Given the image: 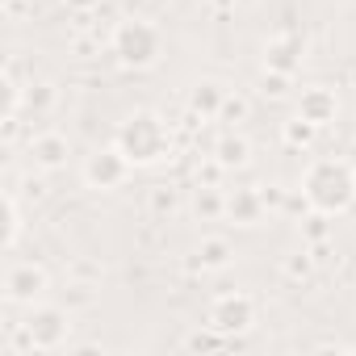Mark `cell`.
Segmentation results:
<instances>
[{"mask_svg":"<svg viewBox=\"0 0 356 356\" xmlns=\"http://www.w3.org/2000/svg\"><path fill=\"white\" fill-rule=\"evenodd\" d=\"M298 193H302L306 210L339 218L356 206V168L339 155H318V159L306 163Z\"/></svg>","mask_w":356,"mask_h":356,"instance_id":"cell-1","label":"cell"},{"mask_svg":"<svg viewBox=\"0 0 356 356\" xmlns=\"http://www.w3.org/2000/svg\"><path fill=\"white\" fill-rule=\"evenodd\" d=\"M113 143L126 151V159L134 168H151V163H163L172 155V130H168V122L155 109L126 113L118 122V130H113Z\"/></svg>","mask_w":356,"mask_h":356,"instance_id":"cell-2","label":"cell"},{"mask_svg":"<svg viewBox=\"0 0 356 356\" xmlns=\"http://www.w3.org/2000/svg\"><path fill=\"white\" fill-rule=\"evenodd\" d=\"M109 51H113V59H118L122 67L147 72V67H155L159 55H163V34H159V26L147 22V17H122V22L113 26V34H109Z\"/></svg>","mask_w":356,"mask_h":356,"instance_id":"cell-3","label":"cell"},{"mask_svg":"<svg viewBox=\"0 0 356 356\" xmlns=\"http://www.w3.org/2000/svg\"><path fill=\"white\" fill-rule=\"evenodd\" d=\"M72 306H55V302H34L26 306V323H22V335L30 348L38 352H59L67 348L72 339Z\"/></svg>","mask_w":356,"mask_h":356,"instance_id":"cell-4","label":"cell"},{"mask_svg":"<svg viewBox=\"0 0 356 356\" xmlns=\"http://www.w3.org/2000/svg\"><path fill=\"white\" fill-rule=\"evenodd\" d=\"M130 176H134V163L126 159V151H122L118 143L88 151L84 163H80V181H84V189H92V193H113V189H122V185L130 181Z\"/></svg>","mask_w":356,"mask_h":356,"instance_id":"cell-5","label":"cell"},{"mask_svg":"<svg viewBox=\"0 0 356 356\" xmlns=\"http://www.w3.org/2000/svg\"><path fill=\"white\" fill-rule=\"evenodd\" d=\"M206 323L210 327H218L222 335H248L252 327H256V302H252V293H243V289H231V293H218L214 302H210V310H206Z\"/></svg>","mask_w":356,"mask_h":356,"instance_id":"cell-6","label":"cell"},{"mask_svg":"<svg viewBox=\"0 0 356 356\" xmlns=\"http://www.w3.org/2000/svg\"><path fill=\"white\" fill-rule=\"evenodd\" d=\"M51 293V273L34 260H22L5 273V302L9 306H34Z\"/></svg>","mask_w":356,"mask_h":356,"instance_id":"cell-7","label":"cell"},{"mask_svg":"<svg viewBox=\"0 0 356 356\" xmlns=\"http://www.w3.org/2000/svg\"><path fill=\"white\" fill-rule=\"evenodd\" d=\"M26 155H30V163H34L38 172H59V168H67L72 138H67V134H59V130H42V134H34V138H30Z\"/></svg>","mask_w":356,"mask_h":356,"instance_id":"cell-8","label":"cell"},{"mask_svg":"<svg viewBox=\"0 0 356 356\" xmlns=\"http://www.w3.org/2000/svg\"><path fill=\"white\" fill-rule=\"evenodd\" d=\"M298 118H306L310 126H331L335 118H339V97H335V88H327V84H310V88H302L298 92Z\"/></svg>","mask_w":356,"mask_h":356,"instance_id":"cell-9","label":"cell"},{"mask_svg":"<svg viewBox=\"0 0 356 356\" xmlns=\"http://www.w3.org/2000/svg\"><path fill=\"white\" fill-rule=\"evenodd\" d=\"M222 105H227V84L222 80H197L193 88H189V113L197 118V122H218V113H222Z\"/></svg>","mask_w":356,"mask_h":356,"instance_id":"cell-10","label":"cell"},{"mask_svg":"<svg viewBox=\"0 0 356 356\" xmlns=\"http://www.w3.org/2000/svg\"><path fill=\"white\" fill-rule=\"evenodd\" d=\"M302 38L298 34H277V38H268L264 42V67L268 72H285V76H293L298 67H302Z\"/></svg>","mask_w":356,"mask_h":356,"instance_id":"cell-11","label":"cell"},{"mask_svg":"<svg viewBox=\"0 0 356 356\" xmlns=\"http://www.w3.org/2000/svg\"><path fill=\"white\" fill-rule=\"evenodd\" d=\"M264 197H260V189H235V193H227V210H222V218H231L235 227H260L264 222Z\"/></svg>","mask_w":356,"mask_h":356,"instance_id":"cell-12","label":"cell"},{"mask_svg":"<svg viewBox=\"0 0 356 356\" xmlns=\"http://www.w3.org/2000/svg\"><path fill=\"white\" fill-rule=\"evenodd\" d=\"M231 260H235V248H231L227 235H206L197 243V268L202 273H222Z\"/></svg>","mask_w":356,"mask_h":356,"instance_id":"cell-13","label":"cell"},{"mask_svg":"<svg viewBox=\"0 0 356 356\" xmlns=\"http://www.w3.org/2000/svg\"><path fill=\"white\" fill-rule=\"evenodd\" d=\"M214 159H218L227 172H235V168H248V163H252V143H248L243 134L227 130V134L214 143Z\"/></svg>","mask_w":356,"mask_h":356,"instance_id":"cell-14","label":"cell"},{"mask_svg":"<svg viewBox=\"0 0 356 356\" xmlns=\"http://www.w3.org/2000/svg\"><path fill=\"white\" fill-rule=\"evenodd\" d=\"M222 210H227V193H222L218 185H197V193H193V214H197V218H222Z\"/></svg>","mask_w":356,"mask_h":356,"instance_id":"cell-15","label":"cell"},{"mask_svg":"<svg viewBox=\"0 0 356 356\" xmlns=\"http://www.w3.org/2000/svg\"><path fill=\"white\" fill-rule=\"evenodd\" d=\"M22 231H26V218H22V206H17V193L9 189V193H5V252H13V248H17V239H22Z\"/></svg>","mask_w":356,"mask_h":356,"instance_id":"cell-16","label":"cell"},{"mask_svg":"<svg viewBox=\"0 0 356 356\" xmlns=\"http://www.w3.org/2000/svg\"><path fill=\"white\" fill-rule=\"evenodd\" d=\"M185 348L189 352H206V348H235V335H222L218 327H202V331H193L189 339H185Z\"/></svg>","mask_w":356,"mask_h":356,"instance_id":"cell-17","label":"cell"},{"mask_svg":"<svg viewBox=\"0 0 356 356\" xmlns=\"http://www.w3.org/2000/svg\"><path fill=\"white\" fill-rule=\"evenodd\" d=\"M176 210H181V193H176L172 185H151V214H159V218L168 214L172 218Z\"/></svg>","mask_w":356,"mask_h":356,"instance_id":"cell-18","label":"cell"},{"mask_svg":"<svg viewBox=\"0 0 356 356\" xmlns=\"http://www.w3.org/2000/svg\"><path fill=\"white\" fill-rule=\"evenodd\" d=\"M314 130H318V126H310L306 118H289V122L281 126V138H285L289 147H310V143H314Z\"/></svg>","mask_w":356,"mask_h":356,"instance_id":"cell-19","label":"cell"},{"mask_svg":"<svg viewBox=\"0 0 356 356\" xmlns=\"http://www.w3.org/2000/svg\"><path fill=\"white\" fill-rule=\"evenodd\" d=\"M289 80H293V76H285V72H268V67H264V76H260V92L277 101V97L289 92Z\"/></svg>","mask_w":356,"mask_h":356,"instance_id":"cell-20","label":"cell"},{"mask_svg":"<svg viewBox=\"0 0 356 356\" xmlns=\"http://www.w3.org/2000/svg\"><path fill=\"white\" fill-rule=\"evenodd\" d=\"M302 235H306L310 243H323V239H331V214H314V210H310V218H306Z\"/></svg>","mask_w":356,"mask_h":356,"instance_id":"cell-21","label":"cell"},{"mask_svg":"<svg viewBox=\"0 0 356 356\" xmlns=\"http://www.w3.org/2000/svg\"><path fill=\"white\" fill-rule=\"evenodd\" d=\"M243 118H248V101H243V97H231V92H227V105H222L218 122H227V126H239Z\"/></svg>","mask_w":356,"mask_h":356,"instance_id":"cell-22","label":"cell"},{"mask_svg":"<svg viewBox=\"0 0 356 356\" xmlns=\"http://www.w3.org/2000/svg\"><path fill=\"white\" fill-rule=\"evenodd\" d=\"M26 101H30V109H34V113H42V109H51V105H55V88H51V84H34V88L26 92Z\"/></svg>","mask_w":356,"mask_h":356,"instance_id":"cell-23","label":"cell"},{"mask_svg":"<svg viewBox=\"0 0 356 356\" xmlns=\"http://www.w3.org/2000/svg\"><path fill=\"white\" fill-rule=\"evenodd\" d=\"M285 268H289V273H293V277H298V273H302V277H306V273H310V256H306V252H293V256H289V260H285Z\"/></svg>","mask_w":356,"mask_h":356,"instance_id":"cell-24","label":"cell"},{"mask_svg":"<svg viewBox=\"0 0 356 356\" xmlns=\"http://www.w3.org/2000/svg\"><path fill=\"white\" fill-rule=\"evenodd\" d=\"M63 5H67V9H76V13H88V9H97V5H101V0H63Z\"/></svg>","mask_w":356,"mask_h":356,"instance_id":"cell-25","label":"cell"}]
</instances>
